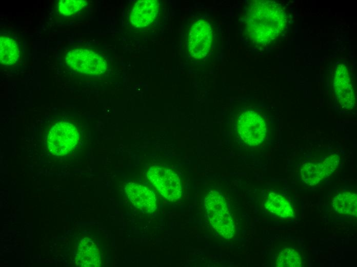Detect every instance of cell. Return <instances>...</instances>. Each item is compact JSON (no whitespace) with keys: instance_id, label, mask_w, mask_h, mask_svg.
Segmentation results:
<instances>
[{"instance_id":"1","label":"cell","mask_w":357,"mask_h":267,"mask_svg":"<svg viewBox=\"0 0 357 267\" xmlns=\"http://www.w3.org/2000/svg\"><path fill=\"white\" fill-rule=\"evenodd\" d=\"M249 37L256 44H266L283 30L286 17L281 6L273 1H254L248 7L245 17Z\"/></svg>"},{"instance_id":"2","label":"cell","mask_w":357,"mask_h":267,"mask_svg":"<svg viewBox=\"0 0 357 267\" xmlns=\"http://www.w3.org/2000/svg\"><path fill=\"white\" fill-rule=\"evenodd\" d=\"M204 207L213 228L224 238L231 239L234 236V226L223 196L216 191L211 190L204 199Z\"/></svg>"},{"instance_id":"3","label":"cell","mask_w":357,"mask_h":267,"mask_svg":"<svg viewBox=\"0 0 357 267\" xmlns=\"http://www.w3.org/2000/svg\"><path fill=\"white\" fill-rule=\"evenodd\" d=\"M65 62L68 67L86 74L99 75L106 69L105 59L97 53L85 48L71 49L66 55Z\"/></svg>"},{"instance_id":"4","label":"cell","mask_w":357,"mask_h":267,"mask_svg":"<svg viewBox=\"0 0 357 267\" xmlns=\"http://www.w3.org/2000/svg\"><path fill=\"white\" fill-rule=\"evenodd\" d=\"M147 177L165 199L174 202L181 198L182 185L180 178L171 169L153 166L149 169Z\"/></svg>"},{"instance_id":"5","label":"cell","mask_w":357,"mask_h":267,"mask_svg":"<svg viewBox=\"0 0 357 267\" xmlns=\"http://www.w3.org/2000/svg\"><path fill=\"white\" fill-rule=\"evenodd\" d=\"M213 39L212 26L209 22L199 19L191 26L188 37L190 54L195 59H203L211 50Z\"/></svg>"},{"instance_id":"6","label":"cell","mask_w":357,"mask_h":267,"mask_svg":"<svg viewBox=\"0 0 357 267\" xmlns=\"http://www.w3.org/2000/svg\"><path fill=\"white\" fill-rule=\"evenodd\" d=\"M78 137L77 130L72 124L67 122L57 123L49 133L48 148L53 155H65L76 144Z\"/></svg>"},{"instance_id":"7","label":"cell","mask_w":357,"mask_h":267,"mask_svg":"<svg viewBox=\"0 0 357 267\" xmlns=\"http://www.w3.org/2000/svg\"><path fill=\"white\" fill-rule=\"evenodd\" d=\"M237 130L243 140L250 146L261 144L267 130L264 120L258 113L249 110L242 113L237 120Z\"/></svg>"},{"instance_id":"8","label":"cell","mask_w":357,"mask_h":267,"mask_svg":"<svg viewBox=\"0 0 357 267\" xmlns=\"http://www.w3.org/2000/svg\"><path fill=\"white\" fill-rule=\"evenodd\" d=\"M333 87L341 105L346 109H352L355 104L354 91L348 70L343 64L336 68Z\"/></svg>"},{"instance_id":"9","label":"cell","mask_w":357,"mask_h":267,"mask_svg":"<svg viewBox=\"0 0 357 267\" xmlns=\"http://www.w3.org/2000/svg\"><path fill=\"white\" fill-rule=\"evenodd\" d=\"M125 190L132 204L142 212L151 214L156 209L155 194L147 187L129 182L126 185Z\"/></svg>"},{"instance_id":"10","label":"cell","mask_w":357,"mask_h":267,"mask_svg":"<svg viewBox=\"0 0 357 267\" xmlns=\"http://www.w3.org/2000/svg\"><path fill=\"white\" fill-rule=\"evenodd\" d=\"M156 0H141L135 3L130 14L131 24L137 28L148 26L155 19L158 11Z\"/></svg>"},{"instance_id":"11","label":"cell","mask_w":357,"mask_h":267,"mask_svg":"<svg viewBox=\"0 0 357 267\" xmlns=\"http://www.w3.org/2000/svg\"><path fill=\"white\" fill-rule=\"evenodd\" d=\"M75 259L77 265L85 267L99 266L101 262L98 247L88 238L81 240Z\"/></svg>"},{"instance_id":"12","label":"cell","mask_w":357,"mask_h":267,"mask_svg":"<svg viewBox=\"0 0 357 267\" xmlns=\"http://www.w3.org/2000/svg\"><path fill=\"white\" fill-rule=\"evenodd\" d=\"M332 206L334 211L339 214L356 216V194L350 192L339 194L333 199Z\"/></svg>"},{"instance_id":"13","label":"cell","mask_w":357,"mask_h":267,"mask_svg":"<svg viewBox=\"0 0 357 267\" xmlns=\"http://www.w3.org/2000/svg\"><path fill=\"white\" fill-rule=\"evenodd\" d=\"M271 213L283 218L293 217L292 208L288 201L281 195L274 193L269 194L265 204Z\"/></svg>"},{"instance_id":"14","label":"cell","mask_w":357,"mask_h":267,"mask_svg":"<svg viewBox=\"0 0 357 267\" xmlns=\"http://www.w3.org/2000/svg\"><path fill=\"white\" fill-rule=\"evenodd\" d=\"M19 52L17 43L14 39L6 35L1 36L0 57L3 65H13L18 59Z\"/></svg>"},{"instance_id":"15","label":"cell","mask_w":357,"mask_h":267,"mask_svg":"<svg viewBox=\"0 0 357 267\" xmlns=\"http://www.w3.org/2000/svg\"><path fill=\"white\" fill-rule=\"evenodd\" d=\"M303 181L311 186L318 184L325 177L319 163H306L303 165L301 170Z\"/></svg>"},{"instance_id":"16","label":"cell","mask_w":357,"mask_h":267,"mask_svg":"<svg viewBox=\"0 0 357 267\" xmlns=\"http://www.w3.org/2000/svg\"><path fill=\"white\" fill-rule=\"evenodd\" d=\"M275 265L277 267H300L302 258L296 250L286 248L278 255Z\"/></svg>"},{"instance_id":"17","label":"cell","mask_w":357,"mask_h":267,"mask_svg":"<svg viewBox=\"0 0 357 267\" xmlns=\"http://www.w3.org/2000/svg\"><path fill=\"white\" fill-rule=\"evenodd\" d=\"M86 5L85 1H60L57 5V11L60 15L69 17L77 13Z\"/></svg>"},{"instance_id":"18","label":"cell","mask_w":357,"mask_h":267,"mask_svg":"<svg viewBox=\"0 0 357 267\" xmlns=\"http://www.w3.org/2000/svg\"><path fill=\"white\" fill-rule=\"evenodd\" d=\"M340 162L338 155H332L326 158L323 162L319 163L325 178L333 173L338 167Z\"/></svg>"}]
</instances>
